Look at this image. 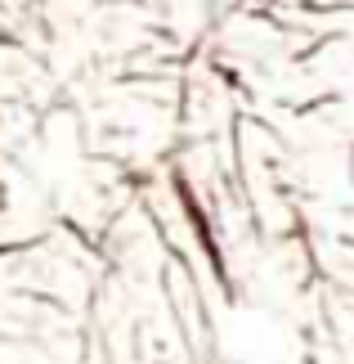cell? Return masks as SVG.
I'll use <instances>...</instances> for the list:
<instances>
[{"mask_svg":"<svg viewBox=\"0 0 354 364\" xmlns=\"http://www.w3.org/2000/svg\"><path fill=\"white\" fill-rule=\"evenodd\" d=\"M350 185H354V149H350Z\"/></svg>","mask_w":354,"mask_h":364,"instance_id":"cell-2","label":"cell"},{"mask_svg":"<svg viewBox=\"0 0 354 364\" xmlns=\"http://www.w3.org/2000/svg\"><path fill=\"white\" fill-rule=\"evenodd\" d=\"M238 5H243V0H206V14H211V18H220V14H229Z\"/></svg>","mask_w":354,"mask_h":364,"instance_id":"cell-1","label":"cell"}]
</instances>
